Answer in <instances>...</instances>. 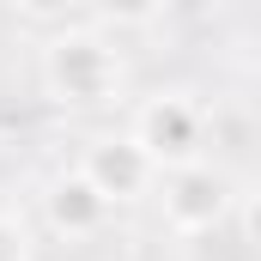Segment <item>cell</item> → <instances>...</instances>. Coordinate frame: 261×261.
<instances>
[{"label": "cell", "instance_id": "1", "mask_svg": "<svg viewBox=\"0 0 261 261\" xmlns=\"http://www.w3.org/2000/svg\"><path fill=\"white\" fill-rule=\"evenodd\" d=\"M43 91L67 110H103L122 97V55L97 31H55L43 43Z\"/></svg>", "mask_w": 261, "mask_h": 261}, {"label": "cell", "instance_id": "2", "mask_svg": "<svg viewBox=\"0 0 261 261\" xmlns=\"http://www.w3.org/2000/svg\"><path fill=\"white\" fill-rule=\"evenodd\" d=\"M134 140L146 146V158L170 176V170H189L200 164V146H206V116L189 91H158L134 110Z\"/></svg>", "mask_w": 261, "mask_h": 261}, {"label": "cell", "instance_id": "3", "mask_svg": "<svg viewBox=\"0 0 261 261\" xmlns=\"http://www.w3.org/2000/svg\"><path fill=\"white\" fill-rule=\"evenodd\" d=\"M79 170L91 176V189L110 200V206L140 200L152 182H164V170L146 158V146H140L134 134H103V140H91V146H85V158H79Z\"/></svg>", "mask_w": 261, "mask_h": 261}, {"label": "cell", "instance_id": "4", "mask_svg": "<svg viewBox=\"0 0 261 261\" xmlns=\"http://www.w3.org/2000/svg\"><path fill=\"white\" fill-rule=\"evenodd\" d=\"M225 213H231V182L213 164H189L164 176V225L176 237H206Z\"/></svg>", "mask_w": 261, "mask_h": 261}, {"label": "cell", "instance_id": "5", "mask_svg": "<svg viewBox=\"0 0 261 261\" xmlns=\"http://www.w3.org/2000/svg\"><path fill=\"white\" fill-rule=\"evenodd\" d=\"M43 213H49V225L61 231V237H97L103 225H110V200L91 189V176L85 170H67L49 182V195H43Z\"/></svg>", "mask_w": 261, "mask_h": 261}, {"label": "cell", "instance_id": "6", "mask_svg": "<svg viewBox=\"0 0 261 261\" xmlns=\"http://www.w3.org/2000/svg\"><path fill=\"white\" fill-rule=\"evenodd\" d=\"M0 261H31V225L0 206Z\"/></svg>", "mask_w": 261, "mask_h": 261}, {"label": "cell", "instance_id": "7", "mask_svg": "<svg viewBox=\"0 0 261 261\" xmlns=\"http://www.w3.org/2000/svg\"><path fill=\"white\" fill-rule=\"evenodd\" d=\"M237 219H243V237H249V243L261 249V182L249 189V195H243V213H237Z\"/></svg>", "mask_w": 261, "mask_h": 261}]
</instances>
